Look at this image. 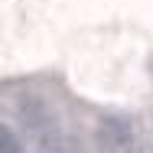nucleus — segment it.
<instances>
[{
  "label": "nucleus",
  "instance_id": "f257e3e1",
  "mask_svg": "<svg viewBox=\"0 0 153 153\" xmlns=\"http://www.w3.org/2000/svg\"><path fill=\"white\" fill-rule=\"evenodd\" d=\"M16 111H20V121L26 127V134L36 143V153H82L75 137H68L59 127V121L49 111V104L39 94H23L16 101Z\"/></svg>",
  "mask_w": 153,
  "mask_h": 153
},
{
  "label": "nucleus",
  "instance_id": "f03ea898",
  "mask_svg": "<svg viewBox=\"0 0 153 153\" xmlns=\"http://www.w3.org/2000/svg\"><path fill=\"white\" fill-rule=\"evenodd\" d=\"M134 147V130L121 117H104L98 124V150L101 153H130Z\"/></svg>",
  "mask_w": 153,
  "mask_h": 153
},
{
  "label": "nucleus",
  "instance_id": "7ed1b4c3",
  "mask_svg": "<svg viewBox=\"0 0 153 153\" xmlns=\"http://www.w3.org/2000/svg\"><path fill=\"white\" fill-rule=\"evenodd\" d=\"M0 153H23L20 140H16V134H13L7 124H0Z\"/></svg>",
  "mask_w": 153,
  "mask_h": 153
},
{
  "label": "nucleus",
  "instance_id": "20e7f679",
  "mask_svg": "<svg viewBox=\"0 0 153 153\" xmlns=\"http://www.w3.org/2000/svg\"><path fill=\"white\" fill-rule=\"evenodd\" d=\"M130 153H153V143H134Z\"/></svg>",
  "mask_w": 153,
  "mask_h": 153
}]
</instances>
